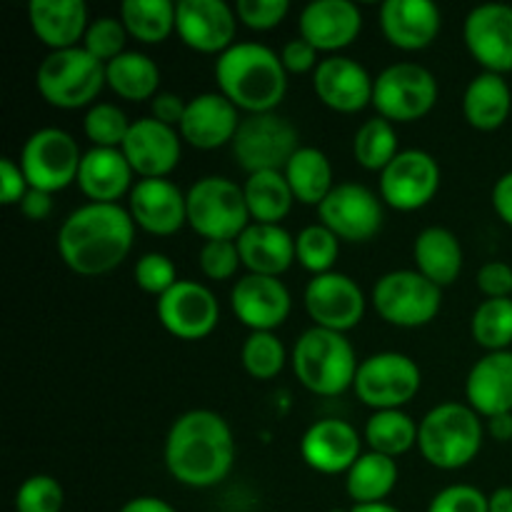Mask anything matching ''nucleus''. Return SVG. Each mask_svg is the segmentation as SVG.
Here are the masks:
<instances>
[{"instance_id": "1", "label": "nucleus", "mask_w": 512, "mask_h": 512, "mask_svg": "<svg viewBox=\"0 0 512 512\" xmlns=\"http://www.w3.org/2000/svg\"><path fill=\"white\" fill-rule=\"evenodd\" d=\"M165 468L185 488H215L235 465V435L223 415L188 410L170 425L163 448Z\"/></svg>"}, {"instance_id": "2", "label": "nucleus", "mask_w": 512, "mask_h": 512, "mask_svg": "<svg viewBox=\"0 0 512 512\" xmlns=\"http://www.w3.org/2000/svg\"><path fill=\"white\" fill-rule=\"evenodd\" d=\"M135 228L138 225L120 205L85 203L60 225L58 253L83 278L108 275L133 250Z\"/></svg>"}, {"instance_id": "3", "label": "nucleus", "mask_w": 512, "mask_h": 512, "mask_svg": "<svg viewBox=\"0 0 512 512\" xmlns=\"http://www.w3.org/2000/svg\"><path fill=\"white\" fill-rule=\"evenodd\" d=\"M215 83L245 115L275 113L288 93V70L268 45L235 43L215 60Z\"/></svg>"}, {"instance_id": "4", "label": "nucleus", "mask_w": 512, "mask_h": 512, "mask_svg": "<svg viewBox=\"0 0 512 512\" xmlns=\"http://www.w3.org/2000/svg\"><path fill=\"white\" fill-rule=\"evenodd\" d=\"M290 363L300 385L320 398H335L353 388L360 368L353 343L343 333L315 325L295 340Z\"/></svg>"}, {"instance_id": "5", "label": "nucleus", "mask_w": 512, "mask_h": 512, "mask_svg": "<svg viewBox=\"0 0 512 512\" xmlns=\"http://www.w3.org/2000/svg\"><path fill=\"white\" fill-rule=\"evenodd\" d=\"M485 428L470 405L440 403L420 420V455L438 470H460L483 450Z\"/></svg>"}, {"instance_id": "6", "label": "nucleus", "mask_w": 512, "mask_h": 512, "mask_svg": "<svg viewBox=\"0 0 512 512\" xmlns=\"http://www.w3.org/2000/svg\"><path fill=\"white\" fill-rule=\"evenodd\" d=\"M105 85V63L95 60L83 45L48 53L35 73L40 98L60 110L93 108Z\"/></svg>"}, {"instance_id": "7", "label": "nucleus", "mask_w": 512, "mask_h": 512, "mask_svg": "<svg viewBox=\"0 0 512 512\" xmlns=\"http://www.w3.org/2000/svg\"><path fill=\"white\" fill-rule=\"evenodd\" d=\"M188 225L205 240H238L253 220L243 185L220 175H208L190 185Z\"/></svg>"}, {"instance_id": "8", "label": "nucleus", "mask_w": 512, "mask_h": 512, "mask_svg": "<svg viewBox=\"0 0 512 512\" xmlns=\"http://www.w3.org/2000/svg\"><path fill=\"white\" fill-rule=\"evenodd\" d=\"M373 308L395 328H423L443 308V288L418 270H390L373 285Z\"/></svg>"}, {"instance_id": "9", "label": "nucleus", "mask_w": 512, "mask_h": 512, "mask_svg": "<svg viewBox=\"0 0 512 512\" xmlns=\"http://www.w3.org/2000/svg\"><path fill=\"white\" fill-rule=\"evenodd\" d=\"M233 158L240 170L248 175L265 173V170H280L300 148L298 130L290 120L278 113L245 115L233 140Z\"/></svg>"}, {"instance_id": "10", "label": "nucleus", "mask_w": 512, "mask_h": 512, "mask_svg": "<svg viewBox=\"0 0 512 512\" xmlns=\"http://www.w3.org/2000/svg\"><path fill=\"white\" fill-rule=\"evenodd\" d=\"M438 80L420 63H393L375 78L373 108L390 123L425 118L438 103Z\"/></svg>"}, {"instance_id": "11", "label": "nucleus", "mask_w": 512, "mask_h": 512, "mask_svg": "<svg viewBox=\"0 0 512 512\" xmlns=\"http://www.w3.org/2000/svg\"><path fill=\"white\" fill-rule=\"evenodd\" d=\"M423 385V373L418 363L403 353H375L360 363L355 375V395L360 403L378 410H403Z\"/></svg>"}, {"instance_id": "12", "label": "nucleus", "mask_w": 512, "mask_h": 512, "mask_svg": "<svg viewBox=\"0 0 512 512\" xmlns=\"http://www.w3.org/2000/svg\"><path fill=\"white\" fill-rule=\"evenodd\" d=\"M80 160L83 155L73 135L60 128H40L25 140L20 168L30 188L53 195L78 183Z\"/></svg>"}, {"instance_id": "13", "label": "nucleus", "mask_w": 512, "mask_h": 512, "mask_svg": "<svg viewBox=\"0 0 512 512\" xmlns=\"http://www.w3.org/2000/svg\"><path fill=\"white\" fill-rule=\"evenodd\" d=\"M320 223L345 243H368L383 228V203L360 183H338L318 205Z\"/></svg>"}, {"instance_id": "14", "label": "nucleus", "mask_w": 512, "mask_h": 512, "mask_svg": "<svg viewBox=\"0 0 512 512\" xmlns=\"http://www.w3.org/2000/svg\"><path fill=\"white\" fill-rule=\"evenodd\" d=\"M438 190L440 165L425 150H400L393 163L380 173V198L400 213L425 208Z\"/></svg>"}, {"instance_id": "15", "label": "nucleus", "mask_w": 512, "mask_h": 512, "mask_svg": "<svg viewBox=\"0 0 512 512\" xmlns=\"http://www.w3.org/2000/svg\"><path fill=\"white\" fill-rule=\"evenodd\" d=\"M305 310L315 328L333 330V333H348L358 328L360 320L365 318V300L363 288L345 273H325L315 275L305 288Z\"/></svg>"}, {"instance_id": "16", "label": "nucleus", "mask_w": 512, "mask_h": 512, "mask_svg": "<svg viewBox=\"0 0 512 512\" xmlns=\"http://www.w3.org/2000/svg\"><path fill=\"white\" fill-rule=\"evenodd\" d=\"M158 320L173 338L203 340L220 323L218 298L195 280H178L158 298Z\"/></svg>"}, {"instance_id": "17", "label": "nucleus", "mask_w": 512, "mask_h": 512, "mask_svg": "<svg viewBox=\"0 0 512 512\" xmlns=\"http://www.w3.org/2000/svg\"><path fill=\"white\" fill-rule=\"evenodd\" d=\"M175 33L195 53L223 55L235 45L238 15L223 0H180L175 10Z\"/></svg>"}, {"instance_id": "18", "label": "nucleus", "mask_w": 512, "mask_h": 512, "mask_svg": "<svg viewBox=\"0 0 512 512\" xmlns=\"http://www.w3.org/2000/svg\"><path fill=\"white\" fill-rule=\"evenodd\" d=\"M465 48L485 73H512V5L485 3L468 13Z\"/></svg>"}, {"instance_id": "19", "label": "nucleus", "mask_w": 512, "mask_h": 512, "mask_svg": "<svg viewBox=\"0 0 512 512\" xmlns=\"http://www.w3.org/2000/svg\"><path fill=\"white\" fill-rule=\"evenodd\" d=\"M230 308L250 333H275V328L288 320L293 298L280 278L248 273L235 280L230 290Z\"/></svg>"}, {"instance_id": "20", "label": "nucleus", "mask_w": 512, "mask_h": 512, "mask_svg": "<svg viewBox=\"0 0 512 512\" xmlns=\"http://www.w3.org/2000/svg\"><path fill=\"white\" fill-rule=\"evenodd\" d=\"M123 155L140 180L168 178L183 155V138L175 128L163 125L155 118L133 120L130 133L123 143Z\"/></svg>"}, {"instance_id": "21", "label": "nucleus", "mask_w": 512, "mask_h": 512, "mask_svg": "<svg viewBox=\"0 0 512 512\" xmlns=\"http://www.w3.org/2000/svg\"><path fill=\"white\" fill-rule=\"evenodd\" d=\"M375 78L353 58L328 55L313 73V90L325 108L343 115H355L373 105Z\"/></svg>"}, {"instance_id": "22", "label": "nucleus", "mask_w": 512, "mask_h": 512, "mask_svg": "<svg viewBox=\"0 0 512 512\" xmlns=\"http://www.w3.org/2000/svg\"><path fill=\"white\" fill-rule=\"evenodd\" d=\"M128 213L140 230L168 238L188 225V200L173 180H138L130 190Z\"/></svg>"}, {"instance_id": "23", "label": "nucleus", "mask_w": 512, "mask_h": 512, "mask_svg": "<svg viewBox=\"0 0 512 512\" xmlns=\"http://www.w3.org/2000/svg\"><path fill=\"white\" fill-rule=\"evenodd\" d=\"M300 38L318 53H340L353 45L363 30V13L350 0H315L308 3L298 20Z\"/></svg>"}, {"instance_id": "24", "label": "nucleus", "mask_w": 512, "mask_h": 512, "mask_svg": "<svg viewBox=\"0 0 512 512\" xmlns=\"http://www.w3.org/2000/svg\"><path fill=\"white\" fill-rule=\"evenodd\" d=\"M360 433L340 418H325L310 425L300 440V455L305 465L320 475L348 473L363 455Z\"/></svg>"}, {"instance_id": "25", "label": "nucleus", "mask_w": 512, "mask_h": 512, "mask_svg": "<svg viewBox=\"0 0 512 512\" xmlns=\"http://www.w3.org/2000/svg\"><path fill=\"white\" fill-rule=\"evenodd\" d=\"M240 123V110L225 95L200 93L188 100L178 133L190 148L218 150L223 145H233Z\"/></svg>"}, {"instance_id": "26", "label": "nucleus", "mask_w": 512, "mask_h": 512, "mask_svg": "<svg viewBox=\"0 0 512 512\" xmlns=\"http://www.w3.org/2000/svg\"><path fill=\"white\" fill-rule=\"evenodd\" d=\"M443 28V13L430 0H385L380 5V30L393 48L418 53L430 48Z\"/></svg>"}, {"instance_id": "27", "label": "nucleus", "mask_w": 512, "mask_h": 512, "mask_svg": "<svg viewBox=\"0 0 512 512\" xmlns=\"http://www.w3.org/2000/svg\"><path fill=\"white\" fill-rule=\"evenodd\" d=\"M465 398L470 408L485 420L512 413V350L483 355L470 368Z\"/></svg>"}, {"instance_id": "28", "label": "nucleus", "mask_w": 512, "mask_h": 512, "mask_svg": "<svg viewBox=\"0 0 512 512\" xmlns=\"http://www.w3.org/2000/svg\"><path fill=\"white\" fill-rule=\"evenodd\" d=\"M28 20L35 38L50 53L78 48L90 25L83 0H33L28 5Z\"/></svg>"}, {"instance_id": "29", "label": "nucleus", "mask_w": 512, "mask_h": 512, "mask_svg": "<svg viewBox=\"0 0 512 512\" xmlns=\"http://www.w3.org/2000/svg\"><path fill=\"white\" fill-rule=\"evenodd\" d=\"M133 175L123 150L90 148L80 160L78 188L90 203L118 205V200L135 188Z\"/></svg>"}, {"instance_id": "30", "label": "nucleus", "mask_w": 512, "mask_h": 512, "mask_svg": "<svg viewBox=\"0 0 512 512\" xmlns=\"http://www.w3.org/2000/svg\"><path fill=\"white\" fill-rule=\"evenodd\" d=\"M235 243L243 268L253 275L280 278L295 263V238L283 225L250 223Z\"/></svg>"}, {"instance_id": "31", "label": "nucleus", "mask_w": 512, "mask_h": 512, "mask_svg": "<svg viewBox=\"0 0 512 512\" xmlns=\"http://www.w3.org/2000/svg\"><path fill=\"white\" fill-rule=\"evenodd\" d=\"M413 260L415 270L420 275L435 283L438 288H448L463 273V248L460 240L455 238L453 230L433 228L420 230L413 243Z\"/></svg>"}, {"instance_id": "32", "label": "nucleus", "mask_w": 512, "mask_h": 512, "mask_svg": "<svg viewBox=\"0 0 512 512\" xmlns=\"http://www.w3.org/2000/svg\"><path fill=\"white\" fill-rule=\"evenodd\" d=\"M512 110V90L498 73H480L468 83L463 95V115L470 128L493 133L503 128Z\"/></svg>"}, {"instance_id": "33", "label": "nucleus", "mask_w": 512, "mask_h": 512, "mask_svg": "<svg viewBox=\"0 0 512 512\" xmlns=\"http://www.w3.org/2000/svg\"><path fill=\"white\" fill-rule=\"evenodd\" d=\"M285 180H288L290 190H293L295 200L303 205H315L318 208L330 190L335 188L333 183V165H330L328 155L323 150L313 148V145H300L290 163L283 170Z\"/></svg>"}, {"instance_id": "34", "label": "nucleus", "mask_w": 512, "mask_h": 512, "mask_svg": "<svg viewBox=\"0 0 512 512\" xmlns=\"http://www.w3.org/2000/svg\"><path fill=\"white\" fill-rule=\"evenodd\" d=\"M105 83L115 95L130 103L153 100L160 93V68L150 55L125 50L105 65Z\"/></svg>"}, {"instance_id": "35", "label": "nucleus", "mask_w": 512, "mask_h": 512, "mask_svg": "<svg viewBox=\"0 0 512 512\" xmlns=\"http://www.w3.org/2000/svg\"><path fill=\"white\" fill-rule=\"evenodd\" d=\"M398 478V463L388 455L370 450V453L360 455L353 468L345 473V490L355 505L385 503L398 485Z\"/></svg>"}, {"instance_id": "36", "label": "nucleus", "mask_w": 512, "mask_h": 512, "mask_svg": "<svg viewBox=\"0 0 512 512\" xmlns=\"http://www.w3.org/2000/svg\"><path fill=\"white\" fill-rule=\"evenodd\" d=\"M243 193L253 223L280 225V220L288 218L295 203L293 190L280 170L248 175V180L243 183Z\"/></svg>"}, {"instance_id": "37", "label": "nucleus", "mask_w": 512, "mask_h": 512, "mask_svg": "<svg viewBox=\"0 0 512 512\" xmlns=\"http://www.w3.org/2000/svg\"><path fill=\"white\" fill-rule=\"evenodd\" d=\"M175 10L178 3L170 0H125L120 5V20L130 38L155 45L175 33Z\"/></svg>"}, {"instance_id": "38", "label": "nucleus", "mask_w": 512, "mask_h": 512, "mask_svg": "<svg viewBox=\"0 0 512 512\" xmlns=\"http://www.w3.org/2000/svg\"><path fill=\"white\" fill-rule=\"evenodd\" d=\"M420 425L403 410H378L365 423V443L373 453L400 458L418 445Z\"/></svg>"}, {"instance_id": "39", "label": "nucleus", "mask_w": 512, "mask_h": 512, "mask_svg": "<svg viewBox=\"0 0 512 512\" xmlns=\"http://www.w3.org/2000/svg\"><path fill=\"white\" fill-rule=\"evenodd\" d=\"M400 153L398 148V133H395L393 123L385 118H370L355 130L353 138V155L355 163L373 173H383L395 155Z\"/></svg>"}, {"instance_id": "40", "label": "nucleus", "mask_w": 512, "mask_h": 512, "mask_svg": "<svg viewBox=\"0 0 512 512\" xmlns=\"http://www.w3.org/2000/svg\"><path fill=\"white\" fill-rule=\"evenodd\" d=\"M473 340L488 353H500L512 345V298L483 300L470 320Z\"/></svg>"}, {"instance_id": "41", "label": "nucleus", "mask_w": 512, "mask_h": 512, "mask_svg": "<svg viewBox=\"0 0 512 512\" xmlns=\"http://www.w3.org/2000/svg\"><path fill=\"white\" fill-rule=\"evenodd\" d=\"M340 255L338 235L330 233L323 223L308 225L295 235V260L303 265L308 273L325 275L333 273V265Z\"/></svg>"}, {"instance_id": "42", "label": "nucleus", "mask_w": 512, "mask_h": 512, "mask_svg": "<svg viewBox=\"0 0 512 512\" xmlns=\"http://www.w3.org/2000/svg\"><path fill=\"white\" fill-rule=\"evenodd\" d=\"M240 360L250 378L273 380L283 373L288 353L275 333H250L240 348Z\"/></svg>"}, {"instance_id": "43", "label": "nucleus", "mask_w": 512, "mask_h": 512, "mask_svg": "<svg viewBox=\"0 0 512 512\" xmlns=\"http://www.w3.org/2000/svg\"><path fill=\"white\" fill-rule=\"evenodd\" d=\"M130 125L133 123L128 120L125 110H120L113 103H95L83 118L85 138L93 143V148L120 150L128 138Z\"/></svg>"}, {"instance_id": "44", "label": "nucleus", "mask_w": 512, "mask_h": 512, "mask_svg": "<svg viewBox=\"0 0 512 512\" xmlns=\"http://www.w3.org/2000/svg\"><path fill=\"white\" fill-rule=\"evenodd\" d=\"M128 30H125L123 20L113 18V15H103V18L90 20L88 33L83 38V48L93 55L95 60L108 65L118 55L125 53L128 45Z\"/></svg>"}, {"instance_id": "45", "label": "nucleus", "mask_w": 512, "mask_h": 512, "mask_svg": "<svg viewBox=\"0 0 512 512\" xmlns=\"http://www.w3.org/2000/svg\"><path fill=\"white\" fill-rule=\"evenodd\" d=\"M65 490L53 475H33L15 493V512H63Z\"/></svg>"}, {"instance_id": "46", "label": "nucleus", "mask_w": 512, "mask_h": 512, "mask_svg": "<svg viewBox=\"0 0 512 512\" xmlns=\"http://www.w3.org/2000/svg\"><path fill=\"white\" fill-rule=\"evenodd\" d=\"M135 285H138L143 293L155 295V298H163L175 283H178V270L175 263L163 253H145L140 255V260L133 268Z\"/></svg>"}, {"instance_id": "47", "label": "nucleus", "mask_w": 512, "mask_h": 512, "mask_svg": "<svg viewBox=\"0 0 512 512\" xmlns=\"http://www.w3.org/2000/svg\"><path fill=\"white\" fill-rule=\"evenodd\" d=\"M198 263L205 278L230 280L235 278L243 260H240V250L235 240H205L198 253Z\"/></svg>"}, {"instance_id": "48", "label": "nucleus", "mask_w": 512, "mask_h": 512, "mask_svg": "<svg viewBox=\"0 0 512 512\" xmlns=\"http://www.w3.org/2000/svg\"><path fill=\"white\" fill-rule=\"evenodd\" d=\"M233 8L238 23L250 30H258V33L278 28L290 13L288 0H238Z\"/></svg>"}, {"instance_id": "49", "label": "nucleus", "mask_w": 512, "mask_h": 512, "mask_svg": "<svg viewBox=\"0 0 512 512\" xmlns=\"http://www.w3.org/2000/svg\"><path fill=\"white\" fill-rule=\"evenodd\" d=\"M428 512H490L488 495L475 485H448L430 500Z\"/></svg>"}, {"instance_id": "50", "label": "nucleus", "mask_w": 512, "mask_h": 512, "mask_svg": "<svg viewBox=\"0 0 512 512\" xmlns=\"http://www.w3.org/2000/svg\"><path fill=\"white\" fill-rule=\"evenodd\" d=\"M478 290L488 300L512 298V268L503 260H490L475 275Z\"/></svg>"}, {"instance_id": "51", "label": "nucleus", "mask_w": 512, "mask_h": 512, "mask_svg": "<svg viewBox=\"0 0 512 512\" xmlns=\"http://www.w3.org/2000/svg\"><path fill=\"white\" fill-rule=\"evenodd\" d=\"M30 185L25 180L23 168L13 158H0V203L20 205L28 195Z\"/></svg>"}, {"instance_id": "52", "label": "nucleus", "mask_w": 512, "mask_h": 512, "mask_svg": "<svg viewBox=\"0 0 512 512\" xmlns=\"http://www.w3.org/2000/svg\"><path fill=\"white\" fill-rule=\"evenodd\" d=\"M280 60H283V68L288 70V73H310L320 65L318 60V50L313 48V45L308 43V40L303 38H295V40H288V43L283 45V50H280Z\"/></svg>"}, {"instance_id": "53", "label": "nucleus", "mask_w": 512, "mask_h": 512, "mask_svg": "<svg viewBox=\"0 0 512 512\" xmlns=\"http://www.w3.org/2000/svg\"><path fill=\"white\" fill-rule=\"evenodd\" d=\"M185 108H188V100L180 98L178 93H170V90H160L153 100H150V118L160 120L163 125L178 130L183 123Z\"/></svg>"}, {"instance_id": "54", "label": "nucleus", "mask_w": 512, "mask_h": 512, "mask_svg": "<svg viewBox=\"0 0 512 512\" xmlns=\"http://www.w3.org/2000/svg\"><path fill=\"white\" fill-rule=\"evenodd\" d=\"M490 200H493V208L495 213L500 215V220L512 228V170L510 173L500 175L498 183L493 185V195H490Z\"/></svg>"}, {"instance_id": "55", "label": "nucleus", "mask_w": 512, "mask_h": 512, "mask_svg": "<svg viewBox=\"0 0 512 512\" xmlns=\"http://www.w3.org/2000/svg\"><path fill=\"white\" fill-rule=\"evenodd\" d=\"M20 213L28 220H45L53 213V195L43 193V190H28V195L20 203Z\"/></svg>"}, {"instance_id": "56", "label": "nucleus", "mask_w": 512, "mask_h": 512, "mask_svg": "<svg viewBox=\"0 0 512 512\" xmlns=\"http://www.w3.org/2000/svg\"><path fill=\"white\" fill-rule=\"evenodd\" d=\"M120 512H178V510L163 498H155V495H140V498L128 500V503L120 508Z\"/></svg>"}, {"instance_id": "57", "label": "nucleus", "mask_w": 512, "mask_h": 512, "mask_svg": "<svg viewBox=\"0 0 512 512\" xmlns=\"http://www.w3.org/2000/svg\"><path fill=\"white\" fill-rule=\"evenodd\" d=\"M488 433H490V438L498 440V443H510L512 440V413L495 415V418H490Z\"/></svg>"}, {"instance_id": "58", "label": "nucleus", "mask_w": 512, "mask_h": 512, "mask_svg": "<svg viewBox=\"0 0 512 512\" xmlns=\"http://www.w3.org/2000/svg\"><path fill=\"white\" fill-rule=\"evenodd\" d=\"M490 512H512V488H498L488 495Z\"/></svg>"}, {"instance_id": "59", "label": "nucleus", "mask_w": 512, "mask_h": 512, "mask_svg": "<svg viewBox=\"0 0 512 512\" xmlns=\"http://www.w3.org/2000/svg\"><path fill=\"white\" fill-rule=\"evenodd\" d=\"M348 512H400L390 503H373V505H353Z\"/></svg>"}]
</instances>
